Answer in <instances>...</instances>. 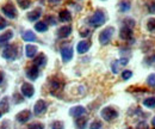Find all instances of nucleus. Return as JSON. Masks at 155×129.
Listing matches in <instances>:
<instances>
[{
  "mask_svg": "<svg viewBox=\"0 0 155 129\" xmlns=\"http://www.w3.org/2000/svg\"><path fill=\"white\" fill-rule=\"evenodd\" d=\"M31 117H32V114L30 110H23L16 115V120L19 123H26L29 120H31Z\"/></svg>",
  "mask_w": 155,
  "mask_h": 129,
  "instance_id": "1a4fd4ad",
  "label": "nucleus"
},
{
  "mask_svg": "<svg viewBox=\"0 0 155 129\" xmlns=\"http://www.w3.org/2000/svg\"><path fill=\"white\" fill-rule=\"evenodd\" d=\"M20 93L26 98H31L35 93V87L30 83H23L20 87Z\"/></svg>",
  "mask_w": 155,
  "mask_h": 129,
  "instance_id": "0eeeda50",
  "label": "nucleus"
},
{
  "mask_svg": "<svg viewBox=\"0 0 155 129\" xmlns=\"http://www.w3.org/2000/svg\"><path fill=\"white\" fill-rule=\"evenodd\" d=\"M118 66H119V62H118V61H115V62L112 63V72L115 74L118 73Z\"/></svg>",
  "mask_w": 155,
  "mask_h": 129,
  "instance_id": "4c0bfd02",
  "label": "nucleus"
},
{
  "mask_svg": "<svg viewBox=\"0 0 155 129\" xmlns=\"http://www.w3.org/2000/svg\"><path fill=\"white\" fill-rule=\"evenodd\" d=\"M58 19L62 22V23H67V22H71L72 20V15L68 10H62L58 15Z\"/></svg>",
  "mask_w": 155,
  "mask_h": 129,
  "instance_id": "a211bd4d",
  "label": "nucleus"
},
{
  "mask_svg": "<svg viewBox=\"0 0 155 129\" xmlns=\"http://www.w3.org/2000/svg\"><path fill=\"white\" fill-rule=\"evenodd\" d=\"M131 8V2L129 0H122L119 2V11L120 12H128Z\"/></svg>",
  "mask_w": 155,
  "mask_h": 129,
  "instance_id": "412c9836",
  "label": "nucleus"
},
{
  "mask_svg": "<svg viewBox=\"0 0 155 129\" xmlns=\"http://www.w3.org/2000/svg\"><path fill=\"white\" fill-rule=\"evenodd\" d=\"M123 26H127V28H133L134 25H135V20L134 19H131V18H125L124 20H123Z\"/></svg>",
  "mask_w": 155,
  "mask_h": 129,
  "instance_id": "cd10ccee",
  "label": "nucleus"
},
{
  "mask_svg": "<svg viewBox=\"0 0 155 129\" xmlns=\"http://www.w3.org/2000/svg\"><path fill=\"white\" fill-rule=\"evenodd\" d=\"M41 15H42V8L37 7V8H35L34 11H31V12L28 15V19H29L30 22H36L37 19H39Z\"/></svg>",
  "mask_w": 155,
  "mask_h": 129,
  "instance_id": "f3484780",
  "label": "nucleus"
},
{
  "mask_svg": "<svg viewBox=\"0 0 155 129\" xmlns=\"http://www.w3.org/2000/svg\"><path fill=\"white\" fill-rule=\"evenodd\" d=\"M147 84H148L150 87H155V73L150 74V75L147 78Z\"/></svg>",
  "mask_w": 155,
  "mask_h": 129,
  "instance_id": "c756f323",
  "label": "nucleus"
},
{
  "mask_svg": "<svg viewBox=\"0 0 155 129\" xmlns=\"http://www.w3.org/2000/svg\"><path fill=\"white\" fill-rule=\"evenodd\" d=\"M105 22H106V16H105V13H104L101 10H97V11L88 18V24H90L91 26H94V28L103 25Z\"/></svg>",
  "mask_w": 155,
  "mask_h": 129,
  "instance_id": "f257e3e1",
  "label": "nucleus"
},
{
  "mask_svg": "<svg viewBox=\"0 0 155 129\" xmlns=\"http://www.w3.org/2000/svg\"><path fill=\"white\" fill-rule=\"evenodd\" d=\"M80 35H81L82 37H87L88 35H90V31H88V30H86V31H82Z\"/></svg>",
  "mask_w": 155,
  "mask_h": 129,
  "instance_id": "a19ab883",
  "label": "nucleus"
},
{
  "mask_svg": "<svg viewBox=\"0 0 155 129\" xmlns=\"http://www.w3.org/2000/svg\"><path fill=\"white\" fill-rule=\"evenodd\" d=\"M128 129H131V128H128Z\"/></svg>",
  "mask_w": 155,
  "mask_h": 129,
  "instance_id": "a18cd8bd",
  "label": "nucleus"
},
{
  "mask_svg": "<svg viewBox=\"0 0 155 129\" xmlns=\"http://www.w3.org/2000/svg\"><path fill=\"white\" fill-rule=\"evenodd\" d=\"M12 37H13V31L12 30H8V31H6V32H4V34L0 35V43L1 44H7V42Z\"/></svg>",
  "mask_w": 155,
  "mask_h": 129,
  "instance_id": "aec40b11",
  "label": "nucleus"
},
{
  "mask_svg": "<svg viewBox=\"0 0 155 129\" xmlns=\"http://www.w3.org/2000/svg\"><path fill=\"white\" fill-rule=\"evenodd\" d=\"M131 76H133V72L131 71H128L127 70V71H123L122 72V79L123 80H129Z\"/></svg>",
  "mask_w": 155,
  "mask_h": 129,
  "instance_id": "72a5a7b5",
  "label": "nucleus"
},
{
  "mask_svg": "<svg viewBox=\"0 0 155 129\" xmlns=\"http://www.w3.org/2000/svg\"><path fill=\"white\" fill-rule=\"evenodd\" d=\"M47 109H48V103L45 100H43V99H39L34 105V114L36 116H39V115L44 114L47 111Z\"/></svg>",
  "mask_w": 155,
  "mask_h": 129,
  "instance_id": "423d86ee",
  "label": "nucleus"
},
{
  "mask_svg": "<svg viewBox=\"0 0 155 129\" xmlns=\"http://www.w3.org/2000/svg\"><path fill=\"white\" fill-rule=\"evenodd\" d=\"M114 34H115V28H112V26L105 28V29L99 34V37H98L99 43H100L101 46L109 44L110 41H111V38H112V36H114Z\"/></svg>",
  "mask_w": 155,
  "mask_h": 129,
  "instance_id": "f03ea898",
  "label": "nucleus"
},
{
  "mask_svg": "<svg viewBox=\"0 0 155 129\" xmlns=\"http://www.w3.org/2000/svg\"><path fill=\"white\" fill-rule=\"evenodd\" d=\"M21 38H23L25 42H35V41L37 39L36 35H35V34H34L31 30H26L25 32H23Z\"/></svg>",
  "mask_w": 155,
  "mask_h": 129,
  "instance_id": "6ab92c4d",
  "label": "nucleus"
},
{
  "mask_svg": "<svg viewBox=\"0 0 155 129\" xmlns=\"http://www.w3.org/2000/svg\"><path fill=\"white\" fill-rule=\"evenodd\" d=\"M152 124H153V126L155 127V117L153 118V121H152Z\"/></svg>",
  "mask_w": 155,
  "mask_h": 129,
  "instance_id": "c03bdc74",
  "label": "nucleus"
},
{
  "mask_svg": "<svg viewBox=\"0 0 155 129\" xmlns=\"http://www.w3.org/2000/svg\"><path fill=\"white\" fill-rule=\"evenodd\" d=\"M35 30L38 32H45L48 30V24L45 22H37L35 24Z\"/></svg>",
  "mask_w": 155,
  "mask_h": 129,
  "instance_id": "5701e85b",
  "label": "nucleus"
},
{
  "mask_svg": "<svg viewBox=\"0 0 155 129\" xmlns=\"http://www.w3.org/2000/svg\"><path fill=\"white\" fill-rule=\"evenodd\" d=\"M87 126V120L86 118H82V117H78L75 120V127L77 129H86Z\"/></svg>",
  "mask_w": 155,
  "mask_h": 129,
  "instance_id": "b1692460",
  "label": "nucleus"
},
{
  "mask_svg": "<svg viewBox=\"0 0 155 129\" xmlns=\"http://www.w3.org/2000/svg\"><path fill=\"white\" fill-rule=\"evenodd\" d=\"M50 86H51V89H54V90H58L60 86H61V84H60L58 80H51V81H50Z\"/></svg>",
  "mask_w": 155,
  "mask_h": 129,
  "instance_id": "c9c22d12",
  "label": "nucleus"
},
{
  "mask_svg": "<svg viewBox=\"0 0 155 129\" xmlns=\"http://www.w3.org/2000/svg\"><path fill=\"white\" fill-rule=\"evenodd\" d=\"M58 1H61V0H49L50 4H58Z\"/></svg>",
  "mask_w": 155,
  "mask_h": 129,
  "instance_id": "37998d69",
  "label": "nucleus"
},
{
  "mask_svg": "<svg viewBox=\"0 0 155 129\" xmlns=\"http://www.w3.org/2000/svg\"><path fill=\"white\" fill-rule=\"evenodd\" d=\"M51 129H64V124L61 121H55L51 123Z\"/></svg>",
  "mask_w": 155,
  "mask_h": 129,
  "instance_id": "c85d7f7f",
  "label": "nucleus"
},
{
  "mask_svg": "<svg viewBox=\"0 0 155 129\" xmlns=\"http://www.w3.org/2000/svg\"><path fill=\"white\" fill-rule=\"evenodd\" d=\"M25 55L28 56L29 59L36 57V55H37V47L32 46V44H26V47H25Z\"/></svg>",
  "mask_w": 155,
  "mask_h": 129,
  "instance_id": "2eb2a0df",
  "label": "nucleus"
},
{
  "mask_svg": "<svg viewBox=\"0 0 155 129\" xmlns=\"http://www.w3.org/2000/svg\"><path fill=\"white\" fill-rule=\"evenodd\" d=\"M18 55V49H17V46H13V44H6L4 50H2V57L6 59V60H15L17 59Z\"/></svg>",
  "mask_w": 155,
  "mask_h": 129,
  "instance_id": "7ed1b4c3",
  "label": "nucleus"
},
{
  "mask_svg": "<svg viewBox=\"0 0 155 129\" xmlns=\"http://www.w3.org/2000/svg\"><path fill=\"white\" fill-rule=\"evenodd\" d=\"M101 127H103V123L100 121H93L90 124V129H101Z\"/></svg>",
  "mask_w": 155,
  "mask_h": 129,
  "instance_id": "473e14b6",
  "label": "nucleus"
},
{
  "mask_svg": "<svg viewBox=\"0 0 155 129\" xmlns=\"http://www.w3.org/2000/svg\"><path fill=\"white\" fill-rule=\"evenodd\" d=\"M34 65L37 66V67H44L47 65V56L44 54H42V53L38 54L34 60Z\"/></svg>",
  "mask_w": 155,
  "mask_h": 129,
  "instance_id": "dca6fc26",
  "label": "nucleus"
},
{
  "mask_svg": "<svg viewBox=\"0 0 155 129\" xmlns=\"http://www.w3.org/2000/svg\"><path fill=\"white\" fill-rule=\"evenodd\" d=\"M100 115H101L103 120L110 122V121H114V120H116L117 117H118V111L116 109H114L112 107H106V108H104L101 110Z\"/></svg>",
  "mask_w": 155,
  "mask_h": 129,
  "instance_id": "20e7f679",
  "label": "nucleus"
},
{
  "mask_svg": "<svg viewBox=\"0 0 155 129\" xmlns=\"http://www.w3.org/2000/svg\"><path fill=\"white\" fill-rule=\"evenodd\" d=\"M143 105L148 109H154L155 108V97H149V98H146L143 100Z\"/></svg>",
  "mask_w": 155,
  "mask_h": 129,
  "instance_id": "393cba45",
  "label": "nucleus"
},
{
  "mask_svg": "<svg viewBox=\"0 0 155 129\" xmlns=\"http://www.w3.org/2000/svg\"><path fill=\"white\" fill-rule=\"evenodd\" d=\"M17 2L19 4V6L23 10L30 7V5H31V1H30V0H17Z\"/></svg>",
  "mask_w": 155,
  "mask_h": 129,
  "instance_id": "bb28decb",
  "label": "nucleus"
},
{
  "mask_svg": "<svg viewBox=\"0 0 155 129\" xmlns=\"http://www.w3.org/2000/svg\"><path fill=\"white\" fill-rule=\"evenodd\" d=\"M90 47H91V43H90L88 41H81V42L78 43L77 52L79 53V54H85V53L88 52Z\"/></svg>",
  "mask_w": 155,
  "mask_h": 129,
  "instance_id": "f8f14e48",
  "label": "nucleus"
},
{
  "mask_svg": "<svg viewBox=\"0 0 155 129\" xmlns=\"http://www.w3.org/2000/svg\"><path fill=\"white\" fill-rule=\"evenodd\" d=\"M148 11H149L150 13H155V1L154 2H150V4L148 5Z\"/></svg>",
  "mask_w": 155,
  "mask_h": 129,
  "instance_id": "58836bf2",
  "label": "nucleus"
},
{
  "mask_svg": "<svg viewBox=\"0 0 155 129\" xmlns=\"http://www.w3.org/2000/svg\"><path fill=\"white\" fill-rule=\"evenodd\" d=\"M28 129H44V126L41 122H34V123L29 124Z\"/></svg>",
  "mask_w": 155,
  "mask_h": 129,
  "instance_id": "2f4dec72",
  "label": "nucleus"
},
{
  "mask_svg": "<svg viewBox=\"0 0 155 129\" xmlns=\"http://www.w3.org/2000/svg\"><path fill=\"white\" fill-rule=\"evenodd\" d=\"M1 11H2V13H4L7 18H11V19L17 18V15H18V13H17V8H16V6H15L13 4H11V2L5 4V5L2 6Z\"/></svg>",
  "mask_w": 155,
  "mask_h": 129,
  "instance_id": "39448f33",
  "label": "nucleus"
},
{
  "mask_svg": "<svg viewBox=\"0 0 155 129\" xmlns=\"http://www.w3.org/2000/svg\"><path fill=\"white\" fill-rule=\"evenodd\" d=\"M26 76L30 79V80H36L37 78H38L39 75V70L37 66H35V65H32V66H30L28 70H26Z\"/></svg>",
  "mask_w": 155,
  "mask_h": 129,
  "instance_id": "9d476101",
  "label": "nucleus"
},
{
  "mask_svg": "<svg viewBox=\"0 0 155 129\" xmlns=\"http://www.w3.org/2000/svg\"><path fill=\"white\" fill-rule=\"evenodd\" d=\"M147 29L149 32L155 34V18H149L147 22Z\"/></svg>",
  "mask_w": 155,
  "mask_h": 129,
  "instance_id": "a878e982",
  "label": "nucleus"
},
{
  "mask_svg": "<svg viewBox=\"0 0 155 129\" xmlns=\"http://www.w3.org/2000/svg\"><path fill=\"white\" fill-rule=\"evenodd\" d=\"M119 37H120L122 39H124V41L130 39V38L133 37V30H131L130 28L123 26V28L120 29V31H119Z\"/></svg>",
  "mask_w": 155,
  "mask_h": 129,
  "instance_id": "4468645a",
  "label": "nucleus"
},
{
  "mask_svg": "<svg viewBox=\"0 0 155 129\" xmlns=\"http://www.w3.org/2000/svg\"><path fill=\"white\" fill-rule=\"evenodd\" d=\"M12 99H13V102H15L16 104H19V103H21V102L24 100V99H23V94L20 96L19 93H13Z\"/></svg>",
  "mask_w": 155,
  "mask_h": 129,
  "instance_id": "7c9ffc66",
  "label": "nucleus"
},
{
  "mask_svg": "<svg viewBox=\"0 0 155 129\" xmlns=\"http://www.w3.org/2000/svg\"><path fill=\"white\" fill-rule=\"evenodd\" d=\"M128 61H129V59L128 57H122L118 62H119V65H122V66H125V65H128Z\"/></svg>",
  "mask_w": 155,
  "mask_h": 129,
  "instance_id": "ea45409f",
  "label": "nucleus"
},
{
  "mask_svg": "<svg viewBox=\"0 0 155 129\" xmlns=\"http://www.w3.org/2000/svg\"><path fill=\"white\" fill-rule=\"evenodd\" d=\"M86 112V109L84 108V107H81V105H78V107H74V108H72L71 110H69V115L72 116V117H81Z\"/></svg>",
  "mask_w": 155,
  "mask_h": 129,
  "instance_id": "ddd939ff",
  "label": "nucleus"
},
{
  "mask_svg": "<svg viewBox=\"0 0 155 129\" xmlns=\"http://www.w3.org/2000/svg\"><path fill=\"white\" fill-rule=\"evenodd\" d=\"M7 26V22L4 19V17L0 16V30H4Z\"/></svg>",
  "mask_w": 155,
  "mask_h": 129,
  "instance_id": "e433bc0d",
  "label": "nucleus"
},
{
  "mask_svg": "<svg viewBox=\"0 0 155 129\" xmlns=\"http://www.w3.org/2000/svg\"><path fill=\"white\" fill-rule=\"evenodd\" d=\"M0 110L2 112H8L10 110V103H8V97H4L0 100Z\"/></svg>",
  "mask_w": 155,
  "mask_h": 129,
  "instance_id": "4be33fe9",
  "label": "nucleus"
},
{
  "mask_svg": "<svg viewBox=\"0 0 155 129\" xmlns=\"http://www.w3.org/2000/svg\"><path fill=\"white\" fill-rule=\"evenodd\" d=\"M2 81H4V72L0 71V85L2 84Z\"/></svg>",
  "mask_w": 155,
  "mask_h": 129,
  "instance_id": "79ce46f5",
  "label": "nucleus"
},
{
  "mask_svg": "<svg viewBox=\"0 0 155 129\" xmlns=\"http://www.w3.org/2000/svg\"><path fill=\"white\" fill-rule=\"evenodd\" d=\"M44 22H45L47 24H50V25H56V24H58V22H56L55 17H53V16H48Z\"/></svg>",
  "mask_w": 155,
  "mask_h": 129,
  "instance_id": "f704fd0d",
  "label": "nucleus"
},
{
  "mask_svg": "<svg viewBox=\"0 0 155 129\" xmlns=\"http://www.w3.org/2000/svg\"><path fill=\"white\" fill-rule=\"evenodd\" d=\"M72 34V25H63L58 30V38H66Z\"/></svg>",
  "mask_w": 155,
  "mask_h": 129,
  "instance_id": "9b49d317",
  "label": "nucleus"
},
{
  "mask_svg": "<svg viewBox=\"0 0 155 129\" xmlns=\"http://www.w3.org/2000/svg\"><path fill=\"white\" fill-rule=\"evenodd\" d=\"M61 57L63 62H69L73 59V48L71 46H64L61 48Z\"/></svg>",
  "mask_w": 155,
  "mask_h": 129,
  "instance_id": "6e6552de",
  "label": "nucleus"
}]
</instances>
